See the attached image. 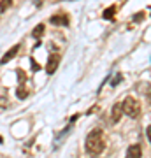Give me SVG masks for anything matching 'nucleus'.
Instances as JSON below:
<instances>
[{"label":"nucleus","instance_id":"obj_1","mask_svg":"<svg viewBox=\"0 0 151 158\" xmlns=\"http://www.w3.org/2000/svg\"><path fill=\"white\" fill-rule=\"evenodd\" d=\"M84 148H86V153L91 155V156H99L104 148H106V141H104V132L100 128L91 130L88 135H86V141H84Z\"/></svg>","mask_w":151,"mask_h":158},{"label":"nucleus","instance_id":"obj_2","mask_svg":"<svg viewBox=\"0 0 151 158\" xmlns=\"http://www.w3.org/2000/svg\"><path fill=\"white\" fill-rule=\"evenodd\" d=\"M121 109H123V113L128 116V118H137L141 114V104L135 100L134 97H127L121 104Z\"/></svg>","mask_w":151,"mask_h":158},{"label":"nucleus","instance_id":"obj_3","mask_svg":"<svg viewBox=\"0 0 151 158\" xmlns=\"http://www.w3.org/2000/svg\"><path fill=\"white\" fill-rule=\"evenodd\" d=\"M60 60H62V58H60V55H49V58H48V65H46V72L48 74H53L56 70V69H58V63H60Z\"/></svg>","mask_w":151,"mask_h":158},{"label":"nucleus","instance_id":"obj_4","mask_svg":"<svg viewBox=\"0 0 151 158\" xmlns=\"http://www.w3.org/2000/svg\"><path fill=\"white\" fill-rule=\"evenodd\" d=\"M51 25H58V27H67L69 25V18L65 14H55V16L49 18Z\"/></svg>","mask_w":151,"mask_h":158},{"label":"nucleus","instance_id":"obj_5","mask_svg":"<svg viewBox=\"0 0 151 158\" xmlns=\"http://www.w3.org/2000/svg\"><path fill=\"white\" fill-rule=\"evenodd\" d=\"M18 51H19V44L12 46L11 49L7 51V53L4 55V56H2V60H0V65H6V63L9 62V60H12V58H14V56L18 55Z\"/></svg>","mask_w":151,"mask_h":158},{"label":"nucleus","instance_id":"obj_6","mask_svg":"<svg viewBox=\"0 0 151 158\" xmlns=\"http://www.w3.org/2000/svg\"><path fill=\"white\" fill-rule=\"evenodd\" d=\"M142 156V151H141V146L139 144H132L127 151V156L125 158H141Z\"/></svg>","mask_w":151,"mask_h":158},{"label":"nucleus","instance_id":"obj_7","mask_svg":"<svg viewBox=\"0 0 151 158\" xmlns=\"http://www.w3.org/2000/svg\"><path fill=\"white\" fill-rule=\"evenodd\" d=\"M121 113H123L121 104H114V106H112V114H111L112 123H118V121H120V118H121Z\"/></svg>","mask_w":151,"mask_h":158},{"label":"nucleus","instance_id":"obj_8","mask_svg":"<svg viewBox=\"0 0 151 158\" xmlns=\"http://www.w3.org/2000/svg\"><path fill=\"white\" fill-rule=\"evenodd\" d=\"M42 34H44V25H37L34 28V32H32V35H34L35 39L37 37H42Z\"/></svg>","mask_w":151,"mask_h":158},{"label":"nucleus","instance_id":"obj_9","mask_svg":"<svg viewBox=\"0 0 151 158\" xmlns=\"http://www.w3.org/2000/svg\"><path fill=\"white\" fill-rule=\"evenodd\" d=\"M114 12H116V7H114V6H111L109 9H106V11H104V18H106V19H112V16H114Z\"/></svg>","mask_w":151,"mask_h":158},{"label":"nucleus","instance_id":"obj_10","mask_svg":"<svg viewBox=\"0 0 151 158\" xmlns=\"http://www.w3.org/2000/svg\"><path fill=\"white\" fill-rule=\"evenodd\" d=\"M11 4H12V0H2V2H0V11H6Z\"/></svg>","mask_w":151,"mask_h":158},{"label":"nucleus","instance_id":"obj_11","mask_svg":"<svg viewBox=\"0 0 151 158\" xmlns=\"http://www.w3.org/2000/svg\"><path fill=\"white\" fill-rule=\"evenodd\" d=\"M121 79H123V76H121V74H116V76H114V79L111 81V85H112V86H116L118 83L121 81Z\"/></svg>","mask_w":151,"mask_h":158},{"label":"nucleus","instance_id":"obj_12","mask_svg":"<svg viewBox=\"0 0 151 158\" xmlns=\"http://www.w3.org/2000/svg\"><path fill=\"white\" fill-rule=\"evenodd\" d=\"M16 74H18V77H19V83H23V81H25V74H23L21 70H18Z\"/></svg>","mask_w":151,"mask_h":158},{"label":"nucleus","instance_id":"obj_13","mask_svg":"<svg viewBox=\"0 0 151 158\" xmlns=\"http://www.w3.org/2000/svg\"><path fill=\"white\" fill-rule=\"evenodd\" d=\"M18 97H19V98H25V97H27V91L25 90H18Z\"/></svg>","mask_w":151,"mask_h":158},{"label":"nucleus","instance_id":"obj_14","mask_svg":"<svg viewBox=\"0 0 151 158\" xmlns=\"http://www.w3.org/2000/svg\"><path fill=\"white\" fill-rule=\"evenodd\" d=\"M142 18H144V14H142V12H139V14H137V16H134V21H141V19H142Z\"/></svg>","mask_w":151,"mask_h":158},{"label":"nucleus","instance_id":"obj_15","mask_svg":"<svg viewBox=\"0 0 151 158\" xmlns=\"http://www.w3.org/2000/svg\"><path fill=\"white\" fill-rule=\"evenodd\" d=\"M146 135H148V141L151 142V127H148V128H146Z\"/></svg>","mask_w":151,"mask_h":158},{"label":"nucleus","instance_id":"obj_16","mask_svg":"<svg viewBox=\"0 0 151 158\" xmlns=\"http://www.w3.org/2000/svg\"><path fill=\"white\" fill-rule=\"evenodd\" d=\"M148 98H149V100H151V93H149V95H148Z\"/></svg>","mask_w":151,"mask_h":158}]
</instances>
